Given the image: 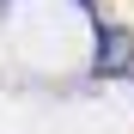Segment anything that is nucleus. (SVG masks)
I'll return each instance as SVG.
<instances>
[{"mask_svg":"<svg viewBox=\"0 0 134 134\" xmlns=\"http://www.w3.org/2000/svg\"><path fill=\"white\" fill-rule=\"evenodd\" d=\"M98 73H134V37L122 25L98 31Z\"/></svg>","mask_w":134,"mask_h":134,"instance_id":"nucleus-1","label":"nucleus"}]
</instances>
